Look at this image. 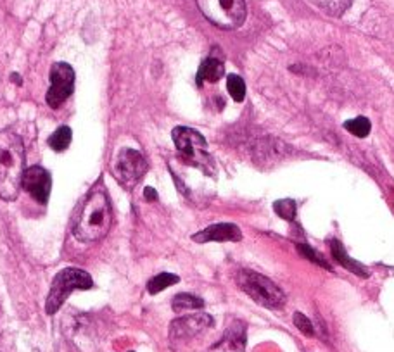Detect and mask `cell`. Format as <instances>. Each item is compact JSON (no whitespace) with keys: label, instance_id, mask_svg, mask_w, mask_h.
<instances>
[{"label":"cell","instance_id":"8","mask_svg":"<svg viewBox=\"0 0 394 352\" xmlns=\"http://www.w3.org/2000/svg\"><path fill=\"white\" fill-rule=\"evenodd\" d=\"M149 169L146 159L142 154L133 149H123L118 154L116 164H114V171H116L118 180L125 185V187L132 188L133 185L139 183L142 176L146 175Z\"/></svg>","mask_w":394,"mask_h":352},{"label":"cell","instance_id":"9","mask_svg":"<svg viewBox=\"0 0 394 352\" xmlns=\"http://www.w3.org/2000/svg\"><path fill=\"white\" fill-rule=\"evenodd\" d=\"M21 187H23L36 202L47 204L52 188L50 173L47 171V169H43L42 166H32V168H28L23 173Z\"/></svg>","mask_w":394,"mask_h":352},{"label":"cell","instance_id":"18","mask_svg":"<svg viewBox=\"0 0 394 352\" xmlns=\"http://www.w3.org/2000/svg\"><path fill=\"white\" fill-rule=\"evenodd\" d=\"M178 281H180V278H178L177 275H172V273H159V275H156L147 283V292L151 295H156V294H159V292L165 290V288L178 283Z\"/></svg>","mask_w":394,"mask_h":352},{"label":"cell","instance_id":"6","mask_svg":"<svg viewBox=\"0 0 394 352\" xmlns=\"http://www.w3.org/2000/svg\"><path fill=\"white\" fill-rule=\"evenodd\" d=\"M172 139L187 164H194L196 168H201L204 173H208L210 168H213V162H211L206 150L208 143L199 132L187 128V126H178V128L173 129Z\"/></svg>","mask_w":394,"mask_h":352},{"label":"cell","instance_id":"15","mask_svg":"<svg viewBox=\"0 0 394 352\" xmlns=\"http://www.w3.org/2000/svg\"><path fill=\"white\" fill-rule=\"evenodd\" d=\"M308 2H310L311 6L318 7L327 16L337 17L343 16L346 10L349 9L353 0H308Z\"/></svg>","mask_w":394,"mask_h":352},{"label":"cell","instance_id":"24","mask_svg":"<svg viewBox=\"0 0 394 352\" xmlns=\"http://www.w3.org/2000/svg\"><path fill=\"white\" fill-rule=\"evenodd\" d=\"M144 199H146V201H158V194H156L154 188L147 187L146 190H144Z\"/></svg>","mask_w":394,"mask_h":352},{"label":"cell","instance_id":"16","mask_svg":"<svg viewBox=\"0 0 394 352\" xmlns=\"http://www.w3.org/2000/svg\"><path fill=\"white\" fill-rule=\"evenodd\" d=\"M172 307L175 313H182V311H192V309H203L204 301L197 295L192 294H178L173 297Z\"/></svg>","mask_w":394,"mask_h":352},{"label":"cell","instance_id":"1","mask_svg":"<svg viewBox=\"0 0 394 352\" xmlns=\"http://www.w3.org/2000/svg\"><path fill=\"white\" fill-rule=\"evenodd\" d=\"M25 173L23 140L13 129L0 132V199L16 201Z\"/></svg>","mask_w":394,"mask_h":352},{"label":"cell","instance_id":"25","mask_svg":"<svg viewBox=\"0 0 394 352\" xmlns=\"http://www.w3.org/2000/svg\"><path fill=\"white\" fill-rule=\"evenodd\" d=\"M11 80H13L14 83H18V85L23 83V81H21V76L20 75H13V76H11Z\"/></svg>","mask_w":394,"mask_h":352},{"label":"cell","instance_id":"20","mask_svg":"<svg viewBox=\"0 0 394 352\" xmlns=\"http://www.w3.org/2000/svg\"><path fill=\"white\" fill-rule=\"evenodd\" d=\"M344 128L348 129V132L351 133V135L358 136V139H365V136L370 133L372 125H370V121L367 120L365 116H360V118H355V120L346 121Z\"/></svg>","mask_w":394,"mask_h":352},{"label":"cell","instance_id":"3","mask_svg":"<svg viewBox=\"0 0 394 352\" xmlns=\"http://www.w3.org/2000/svg\"><path fill=\"white\" fill-rule=\"evenodd\" d=\"M236 280L240 290L259 306L269 307V309H280L285 304V294L270 278L251 272V269H243V272L237 273Z\"/></svg>","mask_w":394,"mask_h":352},{"label":"cell","instance_id":"21","mask_svg":"<svg viewBox=\"0 0 394 352\" xmlns=\"http://www.w3.org/2000/svg\"><path fill=\"white\" fill-rule=\"evenodd\" d=\"M273 211L285 221H292L296 218V202L292 199H280L273 204Z\"/></svg>","mask_w":394,"mask_h":352},{"label":"cell","instance_id":"7","mask_svg":"<svg viewBox=\"0 0 394 352\" xmlns=\"http://www.w3.org/2000/svg\"><path fill=\"white\" fill-rule=\"evenodd\" d=\"M74 90V71L68 62H55L50 69V88L46 101L52 109L62 106Z\"/></svg>","mask_w":394,"mask_h":352},{"label":"cell","instance_id":"22","mask_svg":"<svg viewBox=\"0 0 394 352\" xmlns=\"http://www.w3.org/2000/svg\"><path fill=\"white\" fill-rule=\"evenodd\" d=\"M294 325L299 328V332H303L306 337H313L315 335V328L311 325V321L308 320L304 314L301 313H294Z\"/></svg>","mask_w":394,"mask_h":352},{"label":"cell","instance_id":"23","mask_svg":"<svg viewBox=\"0 0 394 352\" xmlns=\"http://www.w3.org/2000/svg\"><path fill=\"white\" fill-rule=\"evenodd\" d=\"M297 249L301 251V254H304L306 255V258H310V261H313V262H318V265H322L323 268H330L329 265H327L325 261H323L322 259V255L320 254H317V252H313L310 249V247L308 246H297Z\"/></svg>","mask_w":394,"mask_h":352},{"label":"cell","instance_id":"19","mask_svg":"<svg viewBox=\"0 0 394 352\" xmlns=\"http://www.w3.org/2000/svg\"><path fill=\"white\" fill-rule=\"evenodd\" d=\"M226 90L236 102H243L246 99V83L239 75H230L226 78Z\"/></svg>","mask_w":394,"mask_h":352},{"label":"cell","instance_id":"10","mask_svg":"<svg viewBox=\"0 0 394 352\" xmlns=\"http://www.w3.org/2000/svg\"><path fill=\"white\" fill-rule=\"evenodd\" d=\"M243 239V233L237 225L232 223H218L211 225V227L201 230L199 233H196L192 237V240L197 244H206V242H239Z\"/></svg>","mask_w":394,"mask_h":352},{"label":"cell","instance_id":"2","mask_svg":"<svg viewBox=\"0 0 394 352\" xmlns=\"http://www.w3.org/2000/svg\"><path fill=\"white\" fill-rule=\"evenodd\" d=\"M111 223H113V211H111L109 197L102 188H94L81 207L73 233L80 242H97L107 235Z\"/></svg>","mask_w":394,"mask_h":352},{"label":"cell","instance_id":"12","mask_svg":"<svg viewBox=\"0 0 394 352\" xmlns=\"http://www.w3.org/2000/svg\"><path fill=\"white\" fill-rule=\"evenodd\" d=\"M244 344H246V328L240 321H236L232 327L229 328V332L225 333V339L218 344L215 349H229L230 352H243Z\"/></svg>","mask_w":394,"mask_h":352},{"label":"cell","instance_id":"4","mask_svg":"<svg viewBox=\"0 0 394 352\" xmlns=\"http://www.w3.org/2000/svg\"><path fill=\"white\" fill-rule=\"evenodd\" d=\"M94 287V280L87 272L80 268H66L55 275L50 285L49 297L46 302L47 314H55L59 307L74 290H90Z\"/></svg>","mask_w":394,"mask_h":352},{"label":"cell","instance_id":"17","mask_svg":"<svg viewBox=\"0 0 394 352\" xmlns=\"http://www.w3.org/2000/svg\"><path fill=\"white\" fill-rule=\"evenodd\" d=\"M73 139V133L69 126H61V128L55 129L54 133L49 136V146L52 150L55 152H64L69 147Z\"/></svg>","mask_w":394,"mask_h":352},{"label":"cell","instance_id":"14","mask_svg":"<svg viewBox=\"0 0 394 352\" xmlns=\"http://www.w3.org/2000/svg\"><path fill=\"white\" fill-rule=\"evenodd\" d=\"M330 249H332L334 259H336V261L339 262L341 266H344L346 269H349V272H351L353 275H358V276H363V278L369 276V273H367V269L363 268V266L360 265V262L353 261V259L349 258L348 254H346L344 247L341 246L339 240H330Z\"/></svg>","mask_w":394,"mask_h":352},{"label":"cell","instance_id":"5","mask_svg":"<svg viewBox=\"0 0 394 352\" xmlns=\"http://www.w3.org/2000/svg\"><path fill=\"white\" fill-rule=\"evenodd\" d=\"M196 3L203 16L222 29H236L246 21L244 0H196Z\"/></svg>","mask_w":394,"mask_h":352},{"label":"cell","instance_id":"11","mask_svg":"<svg viewBox=\"0 0 394 352\" xmlns=\"http://www.w3.org/2000/svg\"><path fill=\"white\" fill-rule=\"evenodd\" d=\"M213 325L210 314H194V316L180 318V320L172 323V337L173 339H182V337H192L199 333L201 330L208 328Z\"/></svg>","mask_w":394,"mask_h":352},{"label":"cell","instance_id":"13","mask_svg":"<svg viewBox=\"0 0 394 352\" xmlns=\"http://www.w3.org/2000/svg\"><path fill=\"white\" fill-rule=\"evenodd\" d=\"M223 75H225V66H223V62L218 57H215V55H211V57H208L206 61H203V64H201L199 73H197V85L201 87L204 81H208V83H217V81H220Z\"/></svg>","mask_w":394,"mask_h":352}]
</instances>
